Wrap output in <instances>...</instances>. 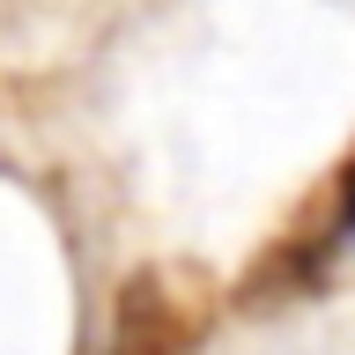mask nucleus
I'll return each mask as SVG.
<instances>
[{"label": "nucleus", "instance_id": "obj_1", "mask_svg": "<svg viewBox=\"0 0 355 355\" xmlns=\"http://www.w3.org/2000/svg\"><path fill=\"white\" fill-rule=\"evenodd\" d=\"M355 244V155L274 230V244L259 252V266L244 274V304H288L304 288L326 282V266Z\"/></svg>", "mask_w": 355, "mask_h": 355}]
</instances>
